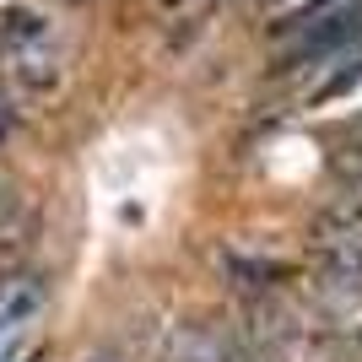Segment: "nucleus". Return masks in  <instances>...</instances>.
Wrapping results in <instances>:
<instances>
[{
  "label": "nucleus",
  "mask_w": 362,
  "mask_h": 362,
  "mask_svg": "<svg viewBox=\"0 0 362 362\" xmlns=\"http://www.w3.org/2000/svg\"><path fill=\"white\" fill-rule=\"evenodd\" d=\"M362 44V0L341 6V11L319 16L308 28L281 33V76H303V71H325V65L346 60Z\"/></svg>",
  "instance_id": "f257e3e1"
},
{
  "label": "nucleus",
  "mask_w": 362,
  "mask_h": 362,
  "mask_svg": "<svg viewBox=\"0 0 362 362\" xmlns=\"http://www.w3.org/2000/svg\"><path fill=\"white\" fill-rule=\"evenodd\" d=\"M308 238H362V179H346L335 200L319 206Z\"/></svg>",
  "instance_id": "f03ea898"
},
{
  "label": "nucleus",
  "mask_w": 362,
  "mask_h": 362,
  "mask_svg": "<svg viewBox=\"0 0 362 362\" xmlns=\"http://www.w3.org/2000/svg\"><path fill=\"white\" fill-rule=\"evenodd\" d=\"M44 303H49L44 276H33V271L0 276V325H38Z\"/></svg>",
  "instance_id": "7ed1b4c3"
},
{
  "label": "nucleus",
  "mask_w": 362,
  "mask_h": 362,
  "mask_svg": "<svg viewBox=\"0 0 362 362\" xmlns=\"http://www.w3.org/2000/svg\"><path fill=\"white\" fill-rule=\"evenodd\" d=\"M33 357V325H0V362H28Z\"/></svg>",
  "instance_id": "20e7f679"
},
{
  "label": "nucleus",
  "mask_w": 362,
  "mask_h": 362,
  "mask_svg": "<svg viewBox=\"0 0 362 362\" xmlns=\"http://www.w3.org/2000/svg\"><path fill=\"white\" fill-rule=\"evenodd\" d=\"M11 124H16V108H11V103H6V98H0V141L11 136Z\"/></svg>",
  "instance_id": "39448f33"
},
{
  "label": "nucleus",
  "mask_w": 362,
  "mask_h": 362,
  "mask_svg": "<svg viewBox=\"0 0 362 362\" xmlns=\"http://www.w3.org/2000/svg\"><path fill=\"white\" fill-rule=\"evenodd\" d=\"M168 6H189V0H168Z\"/></svg>",
  "instance_id": "423d86ee"
},
{
  "label": "nucleus",
  "mask_w": 362,
  "mask_h": 362,
  "mask_svg": "<svg viewBox=\"0 0 362 362\" xmlns=\"http://www.w3.org/2000/svg\"><path fill=\"white\" fill-rule=\"evenodd\" d=\"M103 362H108V357H103Z\"/></svg>",
  "instance_id": "0eeeda50"
}]
</instances>
